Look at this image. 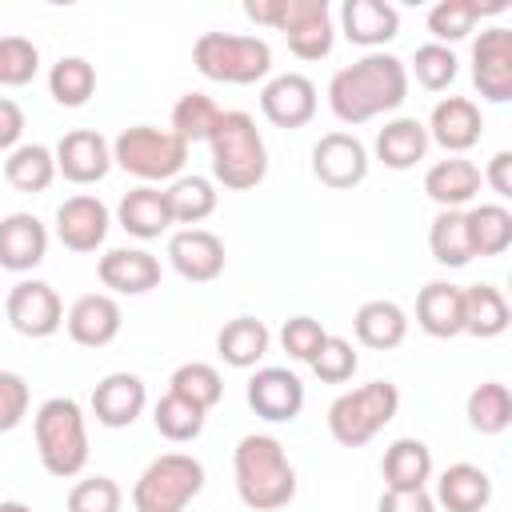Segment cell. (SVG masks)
Masks as SVG:
<instances>
[{"label":"cell","mask_w":512,"mask_h":512,"mask_svg":"<svg viewBox=\"0 0 512 512\" xmlns=\"http://www.w3.org/2000/svg\"><path fill=\"white\" fill-rule=\"evenodd\" d=\"M408 96V64L392 52H368L328 80V108L340 124H368L396 112Z\"/></svg>","instance_id":"obj_1"},{"label":"cell","mask_w":512,"mask_h":512,"mask_svg":"<svg viewBox=\"0 0 512 512\" xmlns=\"http://www.w3.org/2000/svg\"><path fill=\"white\" fill-rule=\"evenodd\" d=\"M480 176H484V184H488L500 200H508V196H512V152L500 148V152L488 160V172H480Z\"/></svg>","instance_id":"obj_51"},{"label":"cell","mask_w":512,"mask_h":512,"mask_svg":"<svg viewBox=\"0 0 512 512\" xmlns=\"http://www.w3.org/2000/svg\"><path fill=\"white\" fill-rule=\"evenodd\" d=\"M260 112L276 128H304L316 116V84L304 72H280L260 88Z\"/></svg>","instance_id":"obj_15"},{"label":"cell","mask_w":512,"mask_h":512,"mask_svg":"<svg viewBox=\"0 0 512 512\" xmlns=\"http://www.w3.org/2000/svg\"><path fill=\"white\" fill-rule=\"evenodd\" d=\"M508 4L496 0V4H480V0H436L428 8V32H432V44H444L452 48L456 40H464L480 16H496L504 12Z\"/></svg>","instance_id":"obj_30"},{"label":"cell","mask_w":512,"mask_h":512,"mask_svg":"<svg viewBox=\"0 0 512 512\" xmlns=\"http://www.w3.org/2000/svg\"><path fill=\"white\" fill-rule=\"evenodd\" d=\"M276 32H284L288 52L296 60H324L336 40L328 0H280Z\"/></svg>","instance_id":"obj_9"},{"label":"cell","mask_w":512,"mask_h":512,"mask_svg":"<svg viewBox=\"0 0 512 512\" xmlns=\"http://www.w3.org/2000/svg\"><path fill=\"white\" fill-rule=\"evenodd\" d=\"M308 364H312V372H316L324 384H344V380H352V372L360 368V356H356L352 340H344V336H324L320 352H316Z\"/></svg>","instance_id":"obj_45"},{"label":"cell","mask_w":512,"mask_h":512,"mask_svg":"<svg viewBox=\"0 0 512 512\" xmlns=\"http://www.w3.org/2000/svg\"><path fill=\"white\" fill-rule=\"evenodd\" d=\"M412 76H416V84L420 88H428V92H444L452 80H456V72H460V60H456V52L452 48H444V44H420L416 48V56H412V68H408ZM408 76V80H412Z\"/></svg>","instance_id":"obj_43"},{"label":"cell","mask_w":512,"mask_h":512,"mask_svg":"<svg viewBox=\"0 0 512 512\" xmlns=\"http://www.w3.org/2000/svg\"><path fill=\"white\" fill-rule=\"evenodd\" d=\"M232 476L236 496L252 512H276L292 504L296 496V468L284 452V444L268 432H248L232 452Z\"/></svg>","instance_id":"obj_2"},{"label":"cell","mask_w":512,"mask_h":512,"mask_svg":"<svg viewBox=\"0 0 512 512\" xmlns=\"http://www.w3.org/2000/svg\"><path fill=\"white\" fill-rule=\"evenodd\" d=\"M4 312H8V324L20 336H28V340H44V336L60 332V324H64V304H60L56 288L44 284V280H20V284H12Z\"/></svg>","instance_id":"obj_11"},{"label":"cell","mask_w":512,"mask_h":512,"mask_svg":"<svg viewBox=\"0 0 512 512\" xmlns=\"http://www.w3.org/2000/svg\"><path fill=\"white\" fill-rule=\"evenodd\" d=\"M204 416H208V412H200L196 404L180 400L176 392H164V396L156 400V408H152V424H156V432H160L164 440H172V444H188V440H196V436L204 432Z\"/></svg>","instance_id":"obj_42"},{"label":"cell","mask_w":512,"mask_h":512,"mask_svg":"<svg viewBox=\"0 0 512 512\" xmlns=\"http://www.w3.org/2000/svg\"><path fill=\"white\" fill-rule=\"evenodd\" d=\"M192 64L216 84H256L272 72V48L244 32H200L192 44Z\"/></svg>","instance_id":"obj_5"},{"label":"cell","mask_w":512,"mask_h":512,"mask_svg":"<svg viewBox=\"0 0 512 512\" xmlns=\"http://www.w3.org/2000/svg\"><path fill=\"white\" fill-rule=\"evenodd\" d=\"M224 108L204 96V92H184L176 104H172V132L184 140V144H196V140H208L212 128L220 124Z\"/></svg>","instance_id":"obj_41"},{"label":"cell","mask_w":512,"mask_h":512,"mask_svg":"<svg viewBox=\"0 0 512 512\" xmlns=\"http://www.w3.org/2000/svg\"><path fill=\"white\" fill-rule=\"evenodd\" d=\"M416 324L436 336V340H452L464 332V292L460 284L448 280H432L416 292Z\"/></svg>","instance_id":"obj_25"},{"label":"cell","mask_w":512,"mask_h":512,"mask_svg":"<svg viewBox=\"0 0 512 512\" xmlns=\"http://www.w3.org/2000/svg\"><path fill=\"white\" fill-rule=\"evenodd\" d=\"M428 248H432V260L436 264L464 268L472 260V240H468L464 212H436V220L428 228Z\"/></svg>","instance_id":"obj_40"},{"label":"cell","mask_w":512,"mask_h":512,"mask_svg":"<svg viewBox=\"0 0 512 512\" xmlns=\"http://www.w3.org/2000/svg\"><path fill=\"white\" fill-rule=\"evenodd\" d=\"M40 72V48L28 36H0V88H24Z\"/></svg>","instance_id":"obj_44"},{"label":"cell","mask_w":512,"mask_h":512,"mask_svg":"<svg viewBox=\"0 0 512 512\" xmlns=\"http://www.w3.org/2000/svg\"><path fill=\"white\" fill-rule=\"evenodd\" d=\"M108 208L80 192V196H68L60 208H56V240L68 248V252H96L104 240H108Z\"/></svg>","instance_id":"obj_18"},{"label":"cell","mask_w":512,"mask_h":512,"mask_svg":"<svg viewBox=\"0 0 512 512\" xmlns=\"http://www.w3.org/2000/svg\"><path fill=\"white\" fill-rule=\"evenodd\" d=\"M188 144L172 128L156 124H132L112 140V164H120L128 176L144 184H164L184 172Z\"/></svg>","instance_id":"obj_7"},{"label":"cell","mask_w":512,"mask_h":512,"mask_svg":"<svg viewBox=\"0 0 512 512\" xmlns=\"http://www.w3.org/2000/svg\"><path fill=\"white\" fill-rule=\"evenodd\" d=\"M48 256V228L32 212H8L0 220V268L32 272Z\"/></svg>","instance_id":"obj_23"},{"label":"cell","mask_w":512,"mask_h":512,"mask_svg":"<svg viewBox=\"0 0 512 512\" xmlns=\"http://www.w3.org/2000/svg\"><path fill=\"white\" fill-rule=\"evenodd\" d=\"M120 484L112 476H88L76 480L68 492V512H120Z\"/></svg>","instance_id":"obj_46"},{"label":"cell","mask_w":512,"mask_h":512,"mask_svg":"<svg viewBox=\"0 0 512 512\" xmlns=\"http://www.w3.org/2000/svg\"><path fill=\"white\" fill-rule=\"evenodd\" d=\"M464 416L480 436H500L512 424V392L500 380H484L468 392L464 400Z\"/></svg>","instance_id":"obj_36"},{"label":"cell","mask_w":512,"mask_h":512,"mask_svg":"<svg viewBox=\"0 0 512 512\" xmlns=\"http://www.w3.org/2000/svg\"><path fill=\"white\" fill-rule=\"evenodd\" d=\"M460 292H464V332L468 336L492 340V336H500L512 324V308H508L500 288L472 284V288H460Z\"/></svg>","instance_id":"obj_33"},{"label":"cell","mask_w":512,"mask_h":512,"mask_svg":"<svg viewBox=\"0 0 512 512\" xmlns=\"http://www.w3.org/2000/svg\"><path fill=\"white\" fill-rule=\"evenodd\" d=\"M324 324L316 320V316H292V320H284V328H280V344H284V352L292 356V360H312L316 352H320V344H324Z\"/></svg>","instance_id":"obj_47"},{"label":"cell","mask_w":512,"mask_h":512,"mask_svg":"<svg viewBox=\"0 0 512 512\" xmlns=\"http://www.w3.org/2000/svg\"><path fill=\"white\" fill-rule=\"evenodd\" d=\"M472 256H500L512 248V212L504 204H472L464 208Z\"/></svg>","instance_id":"obj_35"},{"label":"cell","mask_w":512,"mask_h":512,"mask_svg":"<svg viewBox=\"0 0 512 512\" xmlns=\"http://www.w3.org/2000/svg\"><path fill=\"white\" fill-rule=\"evenodd\" d=\"M244 396H248V408L260 420H268V424H288L304 408V384H300V376L288 372V368H276V364L256 368Z\"/></svg>","instance_id":"obj_13"},{"label":"cell","mask_w":512,"mask_h":512,"mask_svg":"<svg viewBox=\"0 0 512 512\" xmlns=\"http://www.w3.org/2000/svg\"><path fill=\"white\" fill-rule=\"evenodd\" d=\"M424 128H428V140L440 144L448 156H464L468 148L480 144L484 116L468 96H444V100H436V108H432Z\"/></svg>","instance_id":"obj_16"},{"label":"cell","mask_w":512,"mask_h":512,"mask_svg":"<svg viewBox=\"0 0 512 512\" xmlns=\"http://www.w3.org/2000/svg\"><path fill=\"white\" fill-rule=\"evenodd\" d=\"M376 512H436L428 488H384Z\"/></svg>","instance_id":"obj_49"},{"label":"cell","mask_w":512,"mask_h":512,"mask_svg":"<svg viewBox=\"0 0 512 512\" xmlns=\"http://www.w3.org/2000/svg\"><path fill=\"white\" fill-rule=\"evenodd\" d=\"M32 436H36V452L48 476L56 480H72L84 472L88 464V424H84V408L72 396H52L36 408L32 416Z\"/></svg>","instance_id":"obj_3"},{"label":"cell","mask_w":512,"mask_h":512,"mask_svg":"<svg viewBox=\"0 0 512 512\" xmlns=\"http://www.w3.org/2000/svg\"><path fill=\"white\" fill-rule=\"evenodd\" d=\"M164 200H168V216L172 224H188L196 228L200 220H208L216 212V184L208 176H176L168 188H164Z\"/></svg>","instance_id":"obj_34"},{"label":"cell","mask_w":512,"mask_h":512,"mask_svg":"<svg viewBox=\"0 0 512 512\" xmlns=\"http://www.w3.org/2000/svg\"><path fill=\"white\" fill-rule=\"evenodd\" d=\"M428 144V128L416 116H396L376 132V160L392 172H404L428 156Z\"/></svg>","instance_id":"obj_28"},{"label":"cell","mask_w":512,"mask_h":512,"mask_svg":"<svg viewBox=\"0 0 512 512\" xmlns=\"http://www.w3.org/2000/svg\"><path fill=\"white\" fill-rule=\"evenodd\" d=\"M268 344H272V332L256 316H236L216 336V352H220V360L228 368H256L264 360Z\"/></svg>","instance_id":"obj_31"},{"label":"cell","mask_w":512,"mask_h":512,"mask_svg":"<svg viewBox=\"0 0 512 512\" xmlns=\"http://www.w3.org/2000/svg\"><path fill=\"white\" fill-rule=\"evenodd\" d=\"M204 492V464L188 452L156 456L132 484L136 512H184Z\"/></svg>","instance_id":"obj_8"},{"label":"cell","mask_w":512,"mask_h":512,"mask_svg":"<svg viewBox=\"0 0 512 512\" xmlns=\"http://www.w3.org/2000/svg\"><path fill=\"white\" fill-rule=\"evenodd\" d=\"M124 312L112 292H88L64 312V328L80 348H104L120 336Z\"/></svg>","instance_id":"obj_19"},{"label":"cell","mask_w":512,"mask_h":512,"mask_svg":"<svg viewBox=\"0 0 512 512\" xmlns=\"http://www.w3.org/2000/svg\"><path fill=\"white\" fill-rule=\"evenodd\" d=\"M168 264L192 284H212L224 272V240L208 228H180L168 236Z\"/></svg>","instance_id":"obj_17"},{"label":"cell","mask_w":512,"mask_h":512,"mask_svg":"<svg viewBox=\"0 0 512 512\" xmlns=\"http://www.w3.org/2000/svg\"><path fill=\"white\" fill-rule=\"evenodd\" d=\"M340 32L368 52H384V44L400 32V12L388 0H344Z\"/></svg>","instance_id":"obj_24"},{"label":"cell","mask_w":512,"mask_h":512,"mask_svg":"<svg viewBox=\"0 0 512 512\" xmlns=\"http://www.w3.org/2000/svg\"><path fill=\"white\" fill-rule=\"evenodd\" d=\"M0 512H32L24 500H0Z\"/></svg>","instance_id":"obj_52"},{"label":"cell","mask_w":512,"mask_h":512,"mask_svg":"<svg viewBox=\"0 0 512 512\" xmlns=\"http://www.w3.org/2000/svg\"><path fill=\"white\" fill-rule=\"evenodd\" d=\"M380 472L388 488H424L432 480V448L416 436H400L384 448Z\"/></svg>","instance_id":"obj_32"},{"label":"cell","mask_w":512,"mask_h":512,"mask_svg":"<svg viewBox=\"0 0 512 512\" xmlns=\"http://www.w3.org/2000/svg\"><path fill=\"white\" fill-rule=\"evenodd\" d=\"M212 176L228 192H248L268 176V148L248 112H224L208 136Z\"/></svg>","instance_id":"obj_4"},{"label":"cell","mask_w":512,"mask_h":512,"mask_svg":"<svg viewBox=\"0 0 512 512\" xmlns=\"http://www.w3.org/2000/svg\"><path fill=\"white\" fill-rule=\"evenodd\" d=\"M368 148L360 144V136L352 132H324L316 144H312V176L324 184V188H356L364 184L368 176Z\"/></svg>","instance_id":"obj_10"},{"label":"cell","mask_w":512,"mask_h":512,"mask_svg":"<svg viewBox=\"0 0 512 512\" xmlns=\"http://www.w3.org/2000/svg\"><path fill=\"white\" fill-rule=\"evenodd\" d=\"M28 416V380L0 368V432H12Z\"/></svg>","instance_id":"obj_48"},{"label":"cell","mask_w":512,"mask_h":512,"mask_svg":"<svg viewBox=\"0 0 512 512\" xmlns=\"http://www.w3.org/2000/svg\"><path fill=\"white\" fill-rule=\"evenodd\" d=\"M480 168L464 156H444L424 172V192L440 212H464L480 196Z\"/></svg>","instance_id":"obj_22"},{"label":"cell","mask_w":512,"mask_h":512,"mask_svg":"<svg viewBox=\"0 0 512 512\" xmlns=\"http://www.w3.org/2000/svg\"><path fill=\"white\" fill-rule=\"evenodd\" d=\"M96 276L116 296H144L160 284V260L148 248H108L96 260Z\"/></svg>","instance_id":"obj_20"},{"label":"cell","mask_w":512,"mask_h":512,"mask_svg":"<svg viewBox=\"0 0 512 512\" xmlns=\"http://www.w3.org/2000/svg\"><path fill=\"white\" fill-rule=\"evenodd\" d=\"M148 404V388L136 372H108L96 388H92V416L104 428H128L140 420Z\"/></svg>","instance_id":"obj_21"},{"label":"cell","mask_w":512,"mask_h":512,"mask_svg":"<svg viewBox=\"0 0 512 512\" xmlns=\"http://www.w3.org/2000/svg\"><path fill=\"white\" fill-rule=\"evenodd\" d=\"M352 332L364 348H376V352H388L396 344H404L408 336V316L396 300H368L356 308L352 316Z\"/></svg>","instance_id":"obj_29"},{"label":"cell","mask_w":512,"mask_h":512,"mask_svg":"<svg viewBox=\"0 0 512 512\" xmlns=\"http://www.w3.org/2000/svg\"><path fill=\"white\" fill-rule=\"evenodd\" d=\"M168 392H176L180 400L196 404L200 412H212L220 404V396H224V376L212 364H204V360H188V364H180L172 372Z\"/></svg>","instance_id":"obj_39"},{"label":"cell","mask_w":512,"mask_h":512,"mask_svg":"<svg viewBox=\"0 0 512 512\" xmlns=\"http://www.w3.org/2000/svg\"><path fill=\"white\" fill-rule=\"evenodd\" d=\"M400 412V388L392 380H368L352 392H340L328 404V432L344 448H364L376 432H384Z\"/></svg>","instance_id":"obj_6"},{"label":"cell","mask_w":512,"mask_h":512,"mask_svg":"<svg viewBox=\"0 0 512 512\" xmlns=\"http://www.w3.org/2000/svg\"><path fill=\"white\" fill-rule=\"evenodd\" d=\"M436 508H448V512H484L488 500H492V476L480 468V464H448L436 480Z\"/></svg>","instance_id":"obj_26"},{"label":"cell","mask_w":512,"mask_h":512,"mask_svg":"<svg viewBox=\"0 0 512 512\" xmlns=\"http://www.w3.org/2000/svg\"><path fill=\"white\" fill-rule=\"evenodd\" d=\"M4 180L16 192H44L56 180V156L44 144H16L4 160Z\"/></svg>","instance_id":"obj_37"},{"label":"cell","mask_w":512,"mask_h":512,"mask_svg":"<svg viewBox=\"0 0 512 512\" xmlns=\"http://www.w3.org/2000/svg\"><path fill=\"white\" fill-rule=\"evenodd\" d=\"M472 84L484 100L508 104L512 100V32L484 28L472 44Z\"/></svg>","instance_id":"obj_12"},{"label":"cell","mask_w":512,"mask_h":512,"mask_svg":"<svg viewBox=\"0 0 512 512\" xmlns=\"http://www.w3.org/2000/svg\"><path fill=\"white\" fill-rule=\"evenodd\" d=\"M52 156H56V176H64L72 184H96L112 168V144L96 128L64 132L60 144L52 148Z\"/></svg>","instance_id":"obj_14"},{"label":"cell","mask_w":512,"mask_h":512,"mask_svg":"<svg viewBox=\"0 0 512 512\" xmlns=\"http://www.w3.org/2000/svg\"><path fill=\"white\" fill-rule=\"evenodd\" d=\"M48 92L60 108H84L96 92V68L84 56H60L48 72Z\"/></svg>","instance_id":"obj_38"},{"label":"cell","mask_w":512,"mask_h":512,"mask_svg":"<svg viewBox=\"0 0 512 512\" xmlns=\"http://www.w3.org/2000/svg\"><path fill=\"white\" fill-rule=\"evenodd\" d=\"M116 220L136 240H156V236H164L172 228L168 200H164V192L156 184H140V188L124 192L120 204H116Z\"/></svg>","instance_id":"obj_27"},{"label":"cell","mask_w":512,"mask_h":512,"mask_svg":"<svg viewBox=\"0 0 512 512\" xmlns=\"http://www.w3.org/2000/svg\"><path fill=\"white\" fill-rule=\"evenodd\" d=\"M24 136V108L8 96H0V152H12Z\"/></svg>","instance_id":"obj_50"}]
</instances>
